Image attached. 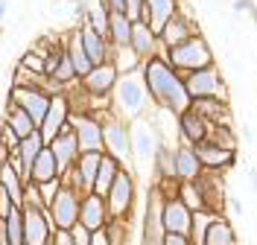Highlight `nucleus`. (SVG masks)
<instances>
[{
    "instance_id": "nucleus-9",
    "label": "nucleus",
    "mask_w": 257,
    "mask_h": 245,
    "mask_svg": "<svg viewBox=\"0 0 257 245\" xmlns=\"http://www.w3.org/2000/svg\"><path fill=\"white\" fill-rule=\"evenodd\" d=\"M70 129L82 152H102V114H70Z\"/></svg>"
},
{
    "instance_id": "nucleus-1",
    "label": "nucleus",
    "mask_w": 257,
    "mask_h": 245,
    "mask_svg": "<svg viewBox=\"0 0 257 245\" xmlns=\"http://www.w3.org/2000/svg\"><path fill=\"white\" fill-rule=\"evenodd\" d=\"M141 73H144L149 99L158 105L161 111H167L170 117H178L181 111L190 108V94L184 88V76L176 73L164 56H155V59L144 62Z\"/></svg>"
},
{
    "instance_id": "nucleus-12",
    "label": "nucleus",
    "mask_w": 257,
    "mask_h": 245,
    "mask_svg": "<svg viewBox=\"0 0 257 245\" xmlns=\"http://www.w3.org/2000/svg\"><path fill=\"white\" fill-rule=\"evenodd\" d=\"M47 149L53 152V158H56V166H59V181L73 169V163L79 161V143H76V134L70 129V123H67V129H62L53 140L47 143Z\"/></svg>"
},
{
    "instance_id": "nucleus-21",
    "label": "nucleus",
    "mask_w": 257,
    "mask_h": 245,
    "mask_svg": "<svg viewBox=\"0 0 257 245\" xmlns=\"http://www.w3.org/2000/svg\"><path fill=\"white\" fill-rule=\"evenodd\" d=\"M76 35H79L82 41V50L88 53V59H91V65H108V59H111V44H108V38L105 35L94 33L88 24H79V27H73Z\"/></svg>"
},
{
    "instance_id": "nucleus-23",
    "label": "nucleus",
    "mask_w": 257,
    "mask_h": 245,
    "mask_svg": "<svg viewBox=\"0 0 257 245\" xmlns=\"http://www.w3.org/2000/svg\"><path fill=\"white\" fill-rule=\"evenodd\" d=\"M44 146H47V143H44V137H41L38 131H32L30 137H24V140L18 143V149L12 152V155H6V161L12 163V166H18V169H21V175L27 178V175H30L32 161L38 158V152H41Z\"/></svg>"
},
{
    "instance_id": "nucleus-42",
    "label": "nucleus",
    "mask_w": 257,
    "mask_h": 245,
    "mask_svg": "<svg viewBox=\"0 0 257 245\" xmlns=\"http://www.w3.org/2000/svg\"><path fill=\"white\" fill-rule=\"evenodd\" d=\"M91 236H94V233H91L88 228H82L79 222L70 228V239H73V245H91Z\"/></svg>"
},
{
    "instance_id": "nucleus-40",
    "label": "nucleus",
    "mask_w": 257,
    "mask_h": 245,
    "mask_svg": "<svg viewBox=\"0 0 257 245\" xmlns=\"http://www.w3.org/2000/svg\"><path fill=\"white\" fill-rule=\"evenodd\" d=\"M193 213L202 210V196H199V190H196V184L193 181H184V184H178V193H176Z\"/></svg>"
},
{
    "instance_id": "nucleus-17",
    "label": "nucleus",
    "mask_w": 257,
    "mask_h": 245,
    "mask_svg": "<svg viewBox=\"0 0 257 245\" xmlns=\"http://www.w3.org/2000/svg\"><path fill=\"white\" fill-rule=\"evenodd\" d=\"M108 207H105V198L96 196V193H85L79 198V225L82 228H88L91 233L96 230H102L108 225Z\"/></svg>"
},
{
    "instance_id": "nucleus-53",
    "label": "nucleus",
    "mask_w": 257,
    "mask_h": 245,
    "mask_svg": "<svg viewBox=\"0 0 257 245\" xmlns=\"http://www.w3.org/2000/svg\"><path fill=\"white\" fill-rule=\"evenodd\" d=\"M141 245H146V242H141Z\"/></svg>"
},
{
    "instance_id": "nucleus-46",
    "label": "nucleus",
    "mask_w": 257,
    "mask_h": 245,
    "mask_svg": "<svg viewBox=\"0 0 257 245\" xmlns=\"http://www.w3.org/2000/svg\"><path fill=\"white\" fill-rule=\"evenodd\" d=\"M105 12H123L126 9V0H96Z\"/></svg>"
},
{
    "instance_id": "nucleus-49",
    "label": "nucleus",
    "mask_w": 257,
    "mask_h": 245,
    "mask_svg": "<svg viewBox=\"0 0 257 245\" xmlns=\"http://www.w3.org/2000/svg\"><path fill=\"white\" fill-rule=\"evenodd\" d=\"M91 245H108V239H105V233H102V230H96L94 236H91Z\"/></svg>"
},
{
    "instance_id": "nucleus-7",
    "label": "nucleus",
    "mask_w": 257,
    "mask_h": 245,
    "mask_svg": "<svg viewBox=\"0 0 257 245\" xmlns=\"http://www.w3.org/2000/svg\"><path fill=\"white\" fill-rule=\"evenodd\" d=\"M184 88L193 99H228L225 94V79L219 73V65H208L202 70H193L184 76Z\"/></svg>"
},
{
    "instance_id": "nucleus-19",
    "label": "nucleus",
    "mask_w": 257,
    "mask_h": 245,
    "mask_svg": "<svg viewBox=\"0 0 257 245\" xmlns=\"http://www.w3.org/2000/svg\"><path fill=\"white\" fill-rule=\"evenodd\" d=\"M128 47L135 50V56L141 59V65L149 62V59H155V56H164L158 33H152L144 21H135L132 24V41H128Z\"/></svg>"
},
{
    "instance_id": "nucleus-4",
    "label": "nucleus",
    "mask_w": 257,
    "mask_h": 245,
    "mask_svg": "<svg viewBox=\"0 0 257 245\" xmlns=\"http://www.w3.org/2000/svg\"><path fill=\"white\" fill-rule=\"evenodd\" d=\"M164 59H167L170 67H173L176 73H181V76H187L193 70H202V67H208V65H216V62H213V50H210V44L202 38V33L190 35L187 41H181L176 47L164 50Z\"/></svg>"
},
{
    "instance_id": "nucleus-18",
    "label": "nucleus",
    "mask_w": 257,
    "mask_h": 245,
    "mask_svg": "<svg viewBox=\"0 0 257 245\" xmlns=\"http://www.w3.org/2000/svg\"><path fill=\"white\" fill-rule=\"evenodd\" d=\"M70 105H67V97H53L50 99V108L47 114H44V120H41V126H38V134L44 137V143H50L56 134L62 129H67V123H70Z\"/></svg>"
},
{
    "instance_id": "nucleus-43",
    "label": "nucleus",
    "mask_w": 257,
    "mask_h": 245,
    "mask_svg": "<svg viewBox=\"0 0 257 245\" xmlns=\"http://www.w3.org/2000/svg\"><path fill=\"white\" fill-rule=\"evenodd\" d=\"M123 15H126L132 24H135V21H141V15H144V0H126Z\"/></svg>"
},
{
    "instance_id": "nucleus-22",
    "label": "nucleus",
    "mask_w": 257,
    "mask_h": 245,
    "mask_svg": "<svg viewBox=\"0 0 257 245\" xmlns=\"http://www.w3.org/2000/svg\"><path fill=\"white\" fill-rule=\"evenodd\" d=\"M199 30H196V24H193V18L190 15H184V12H176V15L170 18L164 27H161V47L164 50H170V47H176V44H181V41H187L190 35H196Z\"/></svg>"
},
{
    "instance_id": "nucleus-37",
    "label": "nucleus",
    "mask_w": 257,
    "mask_h": 245,
    "mask_svg": "<svg viewBox=\"0 0 257 245\" xmlns=\"http://www.w3.org/2000/svg\"><path fill=\"white\" fill-rule=\"evenodd\" d=\"M82 24H88L94 33L105 35L108 38V12L99 6V3H88V9H85V21Z\"/></svg>"
},
{
    "instance_id": "nucleus-39",
    "label": "nucleus",
    "mask_w": 257,
    "mask_h": 245,
    "mask_svg": "<svg viewBox=\"0 0 257 245\" xmlns=\"http://www.w3.org/2000/svg\"><path fill=\"white\" fill-rule=\"evenodd\" d=\"M208 140H210V143H216V146H222V149H231V152H237V137H234L231 126H210Z\"/></svg>"
},
{
    "instance_id": "nucleus-52",
    "label": "nucleus",
    "mask_w": 257,
    "mask_h": 245,
    "mask_svg": "<svg viewBox=\"0 0 257 245\" xmlns=\"http://www.w3.org/2000/svg\"><path fill=\"white\" fill-rule=\"evenodd\" d=\"M251 15H254V24H257V12H251Z\"/></svg>"
},
{
    "instance_id": "nucleus-6",
    "label": "nucleus",
    "mask_w": 257,
    "mask_h": 245,
    "mask_svg": "<svg viewBox=\"0 0 257 245\" xmlns=\"http://www.w3.org/2000/svg\"><path fill=\"white\" fill-rule=\"evenodd\" d=\"M79 198L82 196L70 184H64V181L59 184L56 196L50 198V204H47V216L56 230H70L79 222Z\"/></svg>"
},
{
    "instance_id": "nucleus-30",
    "label": "nucleus",
    "mask_w": 257,
    "mask_h": 245,
    "mask_svg": "<svg viewBox=\"0 0 257 245\" xmlns=\"http://www.w3.org/2000/svg\"><path fill=\"white\" fill-rule=\"evenodd\" d=\"M152 175L158 184H170L176 181V146L170 143H161L155 152V161H152Z\"/></svg>"
},
{
    "instance_id": "nucleus-14",
    "label": "nucleus",
    "mask_w": 257,
    "mask_h": 245,
    "mask_svg": "<svg viewBox=\"0 0 257 245\" xmlns=\"http://www.w3.org/2000/svg\"><path fill=\"white\" fill-rule=\"evenodd\" d=\"M193 184H196V190L202 196V210L213 213V216H222L228 198H225V187H222V181H219V172H208L205 169Z\"/></svg>"
},
{
    "instance_id": "nucleus-8",
    "label": "nucleus",
    "mask_w": 257,
    "mask_h": 245,
    "mask_svg": "<svg viewBox=\"0 0 257 245\" xmlns=\"http://www.w3.org/2000/svg\"><path fill=\"white\" fill-rule=\"evenodd\" d=\"M135 172L132 169H123L117 181L111 184V190L105 193V207H108V216L111 219H132V210H135Z\"/></svg>"
},
{
    "instance_id": "nucleus-51",
    "label": "nucleus",
    "mask_w": 257,
    "mask_h": 245,
    "mask_svg": "<svg viewBox=\"0 0 257 245\" xmlns=\"http://www.w3.org/2000/svg\"><path fill=\"white\" fill-rule=\"evenodd\" d=\"M248 178H251V190L257 193V169H251V172H248Z\"/></svg>"
},
{
    "instance_id": "nucleus-11",
    "label": "nucleus",
    "mask_w": 257,
    "mask_h": 245,
    "mask_svg": "<svg viewBox=\"0 0 257 245\" xmlns=\"http://www.w3.org/2000/svg\"><path fill=\"white\" fill-rule=\"evenodd\" d=\"M50 99L53 97H47L41 88H12V91H9V102H15L18 108L30 117L32 123H35V129L41 126V120L47 114Z\"/></svg>"
},
{
    "instance_id": "nucleus-20",
    "label": "nucleus",
    "mask_w": 257,
    "mask_h": 245,
    "mask_svg": "<svg viewBox=\"0 0 257 245\" xmlns=\"http://www.w3.org/2000/svg\"><path fill=\"white\" fill-rule=\"evenodd\" d=\"M193 152H196V158L202 163V169H208V172H225L228 166H234V161H237V152L216 146V143H210V140L196 143Z\"/></svg>"
},
{
    "instance_id": "nucleus-3",
    "label": "nucleus",
    "mask_w": 257,
    "mask_h": 245,
    "mask_svg": "<svg viewBox=\"0 0 257 245\" xmlns=\"http://www.w3.org/2000/svg\"><path fill=\"white\" fill-rule=\"evenodd\" d=\"M128 134H132V172H141L152 178V161L155 152L164 143L161 140V129L155 126V120L146 114L128 123Z\"/></svg>"
},
{
    "instance_id": "nucleus-35",
    "label": "nucleus",
    "mask_w": 257,
    "mask_h": 245,
    "mask_svg": "<svg viewBox=\"0 0 257 245\" xmlns=\"http://www.w3.org/2000/svg\"><path fill=\"white\" fill-rule=\"evenodd\" d=\"M128 41H132V21L123 12H108V44L128 47Z\"/></svg>"
},
{
    "instance_id": "nucleus-48",
    "label": "nucleus",
    "mask_w": 257,
    "mask_h": 245,
    "mask_svg": "<svg viewBox=\"0 0 257 245\" xmlns=\"http://www.w3.org/2000/svg\"><path fill=\"white\" fill-rule=\"evenodd\" d=\"M225 207L234 213V216H240V213H242V204L237 201V198H228V201H225Z\"/></svg>"
},
{
    "instance_id": "nucleus-25",
    "label": "nucleus",
    "mask_w": 257,
    "mask_h": 245,
    "mask_svg": "<svg viewBox=\"0 0 257 245\" xmlns=\"http://www.w3.org/2000/svg\"><path fill=\"white\" fill-rule=\"evenodd\" d=\"M0 190L9 196V201L21 207L24 204V190H27V178L21 175V169L12 166L6 158H0Z\"/></svg>"
},
{
    "instance_id": "nucleus-50",
    "label": "nucleus",
    "mask_w": 257,
    "mask_h": 245,
    "mask_svg": "<svg viewBox=\"0 0 257 245\" xmlns=\"http://www.w3.org/2000/svg\"><path fill=\"white\" fill-rule=\"evenodd\" d=\"M6 12H9V0H0V27L6 21Z\"/></svg>"
},
{
    "instance_id": "nucleus-5",
    "label": "nucleus",
    "mask_w": 257,
    "mask_h": 245,
    "mask_svg": "<svg viewBox=\"0 0 257 245\" xmlns=\"http://www.w3.org/2000/svg\"><path fill=\"white\" fill-rule=\"evenodd\" d=\"M102 152L117 158L123 163V169H132V134H128V123L120 120L117 114H111V111L102 114Z\"/></svg>"
},
{
    "instance_id": "nucleus-41",
    "label": "nucleus",
    "mask_w": 257,
    "mask_h": 245,
    "mask_svg": "<svg viewBox=\"0 0 257 245\" xmlns=\"http://www.w3.org/2000/svg\"><path fill=\"white\" fill-rule=\"evenodd\" d=\"M18 65L27 67V70L35 73V76H47V73H44V53H41V50H30V53H24V59H21Z\"/></svg>"
},
{
    "instance_id": "nucleus-44",
    "label": "nucleus",
    "mask_w": 257,
    "mask_h": 245,
    "mask_svg": "<svg viewBox=\"0 0 257 245\" xmlns=\"http://www.w3.org/2000/svg\"><path fill=\"white\" fill-rule=\"evenodd\" d=\"M161 245H193L190 236H181V233H164Z\"/></svg>"
},
{
    "instance_id": "nucleus-13",
    "label": "nucleus",
    "mask_w": 257,
    "mask_h": 245,
    "mask_svg": "<svg viewBox=\"0 0 257 245\" xmlns=\"http://www.w3.org/2000/svg\"><path fill=\"white\" fill-rule=\"evenodd\" d=\"M161 222H164V230H167V233L190 236L193 210L178 196H164V204H161Z\"/></svg>"
},
{
    "instance_id": "nucleus-27",
    "label": "nucleus",
    "mask_w": 257,
    "mask_h": 245,
    "mask_svg": "<svg viewBox=\"0 0 257 245\" xmlns=\"http://www.w3.org/2000/svg\"><path fill=\"white\" fill-rule=\"evenodd\" d=\"M190 108L202 117L208 126H231V108H228V99H193Z\"/></svg>"
},
{
    "instance_id": "nucleus-2",
    "label": "nucleus",
    "mask_w": 257,
    "mask_h": 245,
    "mask_svg": "<svg viewBox=\"0 0 257 245\" xmlns=\"http://www.w3.org/2000/svg\"><path fill=\"white\" fill-rule=\"evenodd\" d=\"M149 91H146V82H144V73L135 70V73H120L117 82L111 88V114H117L120 120H138V117H146L149 114Z\"/></svg>"
},
{
    "instance_id": "nucleus-10",
    "label": "nucleus",
    "mask_w": 257,
    "mask_h": 245,
    "mask_svg": "<svg viewBox=\"0 0 257 245\" xmlns=\"http://www.w3.org/2000/svg\"><path fill=\"white\" fill-rule=\"evenodd\" d=\"M99 158H102V152H82L79 161L73 163V169H70L62 181L70 184L79 196L91 193V190H94V181H96V169H99Z\"/></svg>"
},
{
    "instance_id": "nucleus-24",
    "label": "nucleus",
    "mask_w": 257,
    "mask_h": 245,
    "mask_svg": "<svg viewBox=\"0 0 257 245\" xmlns=\"http://www.w3.org/2000/svg\"><path fill=\"white\" fill-rule=\"evenodd\" d=\"M176 129H178L181 140H184L187 146H196V143L208 140V134H210V126L196 114L193 108H187V111H181V114L176 117Z\"/></svg>"
},
{
    "instance_id": "nucleus-38",
    "label": "nucleus",
    "mask_w": 257,
    "mask_h": 245,
    "mask_svg": "<svg viewBox=\"0 0 257 245\" xmlns=\"http://www.w3.org/2000/svg\"><path fill=\"white\" fill-rule=\"evenodd\" d=\"M102 233H105L108 245H128V219H108Z\"/></svg>"
},
{
    "instance_id": "nucleus-29",
    "label": "nucleus",
    "mask_w": 257,
    "mask_h": 245,
    "mask_svg": "<svg viewBox=\"0 0 257 245\" xmlns=\"http://www.w3.org/2000/svg\"><path fill=\"white\" fill-rule=\"evenodd\" d=\"M30 184H50V181H59V166H56V158L47 146L38 152V158L32 161L30 175H27Z\"/></svg>"
},
{
    "instance_id": "nucleus-26",
    "label": "nucleus",
    "mask_w": 257,
    "mask_h": 245,
    "mask_svg": "<svg viewBox=\"0 0 257 245\" xmlns=\"http://www.w3.org/2000/svg\"><path fill=\"white\" fill-rule=\"evenodd\" d=\"M178 3L181 0H144V15H141V21H144L152 33H161V27L178 12Z\"/></svg>"
},
{
    "instance_id": "nucleus-16",
    "label": "nucleus",
    "mask_w": 257,
    "mask_h": 245,
    "mask_svg": "<svg viewBox=\"0 0 257 245\" xmlns=\"http://www.w3.org/2000/svg\"><path fill=\"white\" fill-rule=\"evenodd\" d=\"M117 67L108 62V65H96L88 76H82L79 79V88L88 94V97H96V99H105V97H111V88H114V82H117Z\"/></svg>"
},
{
    "instance_id": "nucleus-32",
    "label": "nucleus",
    "mask_w": 257,
    "mask_h": 245,
    "mask_svg": "<svg viewBox=\"0 0 257 245\" xmlns=\"http://www.w3.org/2000/svg\"><path fill=\"white\" fill-rule=\"evenodd\" d=\"M64 50H67V59H70V65H73V70H76V79L88 76V73L94 70L88 53L82 50V41H79V35H76V30H70V33L64 35Z\"/></svg>"
},
{
    "instance_id": "nucleus-31",
    "label": "nucleus",
    "mask_w": 257,
    "mask_h": 245,
    "mask_svg": "<svg viewBox=\"0 0 257 245\" xmlns=\"http://www.w3.org/2000/svg\"><path fill=\"white\" fill-rule=\"evenodd\" d=\"M123 172V163L117 161V158H111V155H105L102 152V158H99V169H96V181H94V190L91 193H96V196L105 198V193L111 190V184L117 181V175Z\"/></svg>"
},
{
    "instance_id": "nucleus-45",
    "label": "nucleus",
    "mask_w": 257,
    "mask_h": 245,
    "mask_svg": "<svg viewBox=\"0 0 257 245\" xmlns=\"http://www.w3.org/2000/svg\"><path fill=\"white\" fill-rule=\"evenodd\" d=\"M50 245H73V239H70V230H53Z\"/></svg>"
},
{
    "instance_id": "nucleus-33",
    "label": "nucleus",
    "mask_w": 257,
    "mask_h": 245,
    "mask_svg": "<svg viewBox=\"0 0 257 245\" xmlns=\"http://www.w3.org/2000/svg\"><path fill=\"white\" fill-rule=\"evenodd\" d=\"M202 245H237L234 225H231L225 216H213V219H210V225L205 228Z\"/></svg>"
},
{
    "instance_id": "nucleus-15",
    "label": "nucleus",
    "mask_w": 257,
    "mask_h": 245,
    "mask_svg": "<svg viewBox=\"0 0 257 245\" xmlns=\"http://www.w3.org/2000/svg\"><path fill=\"white\" fill-rule=\"evenodd\" d=\"M161 204H164V193H161V187L155 184L152 190H149V198H146V213H144V239L141 242L146 245H161L164 239V222H161Z\"/></svg>"
},
{
    "instance_id": "nucleus-28",
    "label": "nucleus",
    "mask_w": 257,
    "mask_h": 245,
    "mask_svg": "<svg viewBox=\"0 0 257 245\" xmlns=\"http://www.w3.org/2000/svg\"><path fill=\"white\" fill-rule=\"evenodd\" d=\"M202 172H205V169H202V163H199V158H196L193 146H187V143L176 146V181L178 184L196 181Z\"/></svg>"
},
{
    "instance_id": "nucleus-34",
    "label": "nucleus",
    "mask_w": 257,
    "mask_h": 245,
    "mask_svg": "<svg viewBox=\"0 0 257 245\" xmlns=\"http://www.w3.org/2000/svg\"><path fill=\"white\" fill-rule=\"evenodd\" d=\"M3 126L12 131L18 140H24V137H30L32 131H38V129H35V123H32L30 117L18 108L15 102H6V111H3Z\"/></svg>"
},
{
    "instance_id": "nucleus-36",
    "label": "nucleus",
    "mask_w": 257,
    "mask_h": 245,
    "mask_svg": "<svg viewBox=\"0 0 257 245\" xmlns=\"http://www.w3.org/2000/svg\"><path fill=\"white\" fill-rule=\"evenodd\" d=\"M108 62L117 67V73H135V70H141V59L135 56L132 47H111V59Z\"/></svg>"
},
{
    "instance_id": "nucleus-47",
    "label": "nucleus",
    "mask_w": 257,
    "mask_h": 245,
    "mask_svg": "<svg viewBox=\"0 0 257 245\" xmlns=\"http://www.w3.org/2000/svg\"><path fill=\"white\" fill-rule=\"evenodd\" d=\"M12 207H15V204H12V201H9V196H6V193H3V190H0V219H3V216H6V213L12 210Z\"/></svg>"
}]
</instances>
